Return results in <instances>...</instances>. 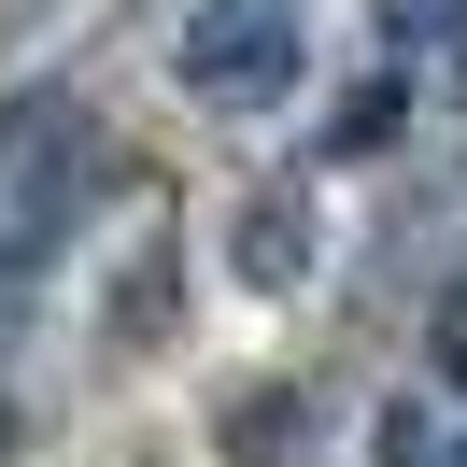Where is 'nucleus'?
Masks as SVG:
<instances>
[{
  "label": "nucleus",
  "mask_w": 467,
  "mask_h": 467,
  "mask_svg": "<svg viewBox=\"0 0 467 467\" xmlns=\"http://www.w3.org/2000/svg\"><path fill=\"white\" fill-rule=\"evenodd\" d=\"M184 99H227V114H269L297 86V0H199L171 43Z\"/></svg>",
  "instance_id": "obj_1"
},
{
  "label": "nucleus",
  "mask_w": 467,
  "mask_h": 467,
  "mask_svg": "<svg viewBox=\"0 0 467 467\" xmlns=\"http://www.w3.org/2000/svg\"><path fill=\"white\" fill-rule=\"evenodd\" d=\"M241 269H255V284H297V269H312V213H297V184H269V199L241 213Z\"/></svg>",
  "instance_id": "obj_2"
},
{
  "label": "nucleus",
  "mask_w": 467,
  "mask_h": 467,
  "mask_svg": "<svg viewBox=\"0 0 467 467\" xmlns=\"http://www.w3.org/2000/svg\"><path fill=\"white\" fill-rule=\"evenodd\" d=\"M297 425H312V410H297L284 382H255V397L227 410V453H241V467H269V453H297Z\"/></svg>",
  "instance_id": "obj_3"
},
{
  "label": "nucleus",
  "mask_w": 467,
  "mask_h": 467,
  "mask_svg": "<svg viewBox=\"0 0 467 467\" xmlns=\"http://www.w3.org/2000/svg\"><path fill=\"white\" fill-rule=\"evenodd\" d=\"M453 467H467V453H453Z\"/></svg>",
  "instance_id": "obj_4"
}]
</instances>
